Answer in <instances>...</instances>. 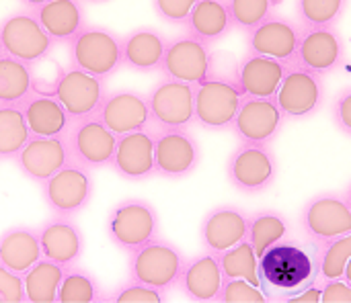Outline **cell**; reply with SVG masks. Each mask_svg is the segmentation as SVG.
I'll list each match as a JSON object with an SVG mask.
<instances>
[{"label":"cell","instance_id":"cell-1","mask_svg":"<svg viewBox=\"0 0 351 303\" xmlns=\"http://www.w3.org/2000/svg\"><path fill=\"white\" fill-rule=\"evenodd\" d=\"M187 261L189 259L177 244L156 236L142 248L130 252L128 271L132 279L148 283L167 293L179 287Z\"/></svg>","mask_w":351,"mask_h":303},{"label":"cell","instance_id":"cell-2","mask_svg":"<svg viewBox=\"0 0 351 303\" xmlns=\"http://www.w3.org/2000/svg\"><path fill=\"white\" fill-rule=\"evenodd\" d=\"M70 64L99 78L113 76L123 66V37L103 25H84L68 41Z\"/></svg>","mask_w":351,"mask_h":303},{"label":"cell","instance_id":"cell-3","mask_svg":"<svg viewBox=\"0 0 351 303\" xmlns=\"http://www.w3.org/2000/svg\"><path fill=\"white\" fill-rule=\"evenodd\" d=\"M160 232L156 207L146 199H123L107 215V236L123 252H134Z\"/></svg>","mask_w":351,"mask_h":303},{"label":"cell","instance_id":"cell-4","mask_svg":"<svg viewBox=\"0 0 351 303\" xmlns=\"http://www.w3.org/2000/svg\"><path fill=\"white\" fill-rule=\"evenodd\" d=\"M259 275L265 287L296 291L317 277V263L313 256L290 242H276L259 256Z\"/></svg>","mask_w":351,"mask_h":303},{"label":"cell","instance_id":"cell-5","mask_svg":"<svg viewBox=\"0 0 351 303\" xmlns=\"http://www.w3.org/2000/svg\"><path fill=\"white\" fill-rule=\"evenodd\" d=\"M278 158L271 146L241 142L226 160V176L243 195H261L278 179Z\"/></svg>","mask_w":351,"mask_h":303},{"label":"cell","instance_id":"cell-6","mask_svg":"<svg viewBox=\"0 0 351 303\" xmlns=\"http://www.w3.org/2000/svg\"><path fill=\"white\" fill-rule=\"evenodd\" d=\"M95 195L90 168L70 160L56 174L41 183V197L53 215L74 218L84 211Z\"/></svg>","mask_w":351,"mask_h":303},{"label":"cell","instance_id":"cell-7","mask_svg":"<svg viewBox=\"0 0 351 303\" xmlns=\"http://www.w3.org/2000/svg\"><path fill=\"white\" fill-rule=\"evenodd\" d=\"M56 47L51 35L43 29L31 8L14 10L0 23V51L31 66L45 60Z\"/></svg>","mask_w":351,"mask_h":303},{"label":"cell","instance_id":"cell-8","mask_svg":"<svg viewBox=\"0 0 351 303\" xmlns=\"http://www.w3.org/2000/svg\"><path fill=\"white\" fill-rule=\"evenodd\" d=\"M276 101L286 119H306L317 115L325 103L323 74L300 64H290L276 92Z\"/></svg>","mask_w":351,"mask_h":303},{"label":"cell","instance_id":"cell-9","mask_svg":"<svg viewBox=\"0 0 351 303\" xmlns=\"http://www.w3.org/2000/svg\"><path fill=\"white\" fill-rule=\"evenodd\" d=\"M146 96L158 129H181L195 121V84L165 76Z\"/></svg>","mask_w":351,"mask_h":303},{"label":"cell","instance_id":"cell-10","mask_svg":"<svg viewBox=\"0 0 351 303\" xmlns=\"http://www.w3.org/2000/svg\"><path fill=\"white\" fill-rule=\"evenodd\" d=\"M47 92L53 94L64 105L72 121H76V119L95 115L99 111L107 94V84H105V78H99L70 64V68L60 72V76L56 78V82L51 84Z\"/></svg>","mask_w":351,"mask_h":303},{"label":"cell","instance_id":"cell-11","mask_svg":"<svg viewBox=\"0 0 351 303\" xmlns=\"http://www.w3.org/2000/svg\"><path fill=\"white\" fill-rule=\"evenodd\" d=\"M154 164L156 176L187 179L202 164V146L187 127L158 129L154 133Z\"/></svg>","mask_w":351,"mask_h":303},{"label":"cell","instance_id":"cell-12","mask_svg":"<svg viewBox=\"0 0 351 303\" xmlns=\"http://www.w3.org/2000/svg\"><path fill=\"white\" fill-rule=\"evenodd\" d=\"M66 137L72 160L84 164L90 170L111 166L119 135H115L97 113L72 121Z\"/></svg>","mask_w":351,"mask_h":303},{"label":"cell","instance_id":"cell-13","mask_svg":"<svg viewBox=\"0 0 351 303\" xmlns=\"http://www.w3.org/2000/svg\"><path fill=\"white\" fill-rule=\"evenodd\" d=\"M300 226L313 242H325L351 232V207L343 193L325 191L311 197L300 213Z\"/></svg>","mask_w":351,"mask_h":303},{"label":"cell","instance_id":"cell-14","mask_svg":"<svg viewBox=\"0 0 351 303\" xmlns=\"http://www.w3.org/2000/svg\"><path fill=\"white\" fill-rule=\"evenodd\" d=\"M284 125L286 115L282 113L276 96L245 94L234 117L232 131L239 137V142L271 146V142L282 133Z\"/></svg>","mask_w":351,"mask_h":303},{"label":"cell","instance_id":"cell-15","mask_svg":"<svg viewBox=\"0 0 351 303\" xmlns=\"http://www.w3.org/2000/svg\"><path fill=\"white\" fill-rule=\"evenodd\" d=\"M243 90L237 84L202 80L195 84V121L199 127L210 131L232 129L239 113Z\"/></svg>","mask_w":351,"mask_h":303},{"label":"cell","instance_id":"cell-16","mask_svg":"<svg viewBox=\"0 0 351 303\" xmlns=\"http://www.w3.org/2000/svg\"><path fill=\"white\" fill-rule=\"evenodd\" d=\"M348 60V49L341 33L331 27H302L296 62L323 76L337 72Z\"/></svg>","mask_w":351,"mask_h":303},{"label":"cell","instance_id":"cell-17","mask_svg":"<svg viewBox=\"0 0 351 303\" xmlns=\"http://www.w3.org/2000/svg\"><path fill=\"white\" fill-rule=\"evenodd\" d=\"M72 160L66 135H31L23 150L14 156L16 168L35 183L47 181Z\"/></svg>","mask_w":351,"mask_h":303},{"label":"cell","instance_id":"cell-18","mask_svg":"<svg viewBox=\"0 0 351 303\" xmlns=\"http://www.w3.org/2000/svg\"><path fill=\"white\" fill-rule=\"evenodd\" d=\"M300 31L302 27H298L294 21L271 14L257 27L247 31V51L294 64L300 43Z\"/></svg>","mask_w":351,"mask_h":303},{"label":"cell","instance_id":"cell-19","mask_svg":"<svg viewBox=\"0 0 351 303\" xmlns=\"http://www.w3.org/2000/svg\"><path fill=\"white\" fill-rule=\"evenodd\" d=\"M249 236V213L239 205H218L212 207L199 224V240L204 250L222 254L224 250L237 246Z\"/></svg>","mask_w":351,"mask_h":303},{"label":"cell","instance_id":"cell-20","mask_svg":"<svg viewBox=\"0 0 351 303\" xmlns=\"http://www.w3.org/2000/svg\"><path fill=\"white\" fill-rule=\"evenodd\" d=\"M97 115L115 135L148 129V125L152 123L148 96L136 90L107 92Z\"/></svg>","mask_w":351,"mask_h":303},{"label":"cell","instance_id":"cell-21","mask_svg":"<svg viewBox=\"0 0 351 303\" xmlns=\"http://www.w3.org/2000/svg\"><path fill=\"white\" fill-rule=\"evenodd\" d=\"M111 168L125 181H148L156 176L154 164V133L148 129H138L119 135Z\"/></svg>","mask_w":351,"mask_h":303},{"label":"cell","instance_id":"cell-22","mask_svg":"<svg viewBox=\"0 0 351 303\" xmlns=\"http://www.w3.org/2000/svg\"><path fill=\"white\" fill-rule=\"evenodd\" d=\"M210 51V45L204 43L202 39L189 33L179 35L173 41H169L160 72L169 78L197 84L208 78Z\"/></svg>","mask_w":351,"mask_h":303},{"label":"cell","instance_id":"cell-23","mask_svg":"<svg viewBox=\"0 0 351 303\" xmlns=\"http://www.w3.org/2000/svg\"><path fill=\"white\" fill-rule=\"evenodd\" d=\"M37 234L43 256L62 267L78 265L84 254V234L74 224V218L51 215L37 228Z\"/></svg>","mask_w":351,"mask_h":303},{"label":"cell","instance_id":"cell-24","mask_svg":"<svg viewBox=\"0 0 351 303\" xmlns=\"http://www.w3.org/2000/svg\"><path fill=\"white\" fill-rule=\"evenodd\" d=\"M167 47L169 39L158 29L138 27L123 37V66L142 74L160 72Z\"/></svg>","mask_w":351,"mask_h":303},{"label":"cell","instance_id":"cell-25","mask_svg":"<svg viewBox=\"0 0 351 303\" xmlns=\"http://www.w3.org/2000/svg\"><path fill=\"white\" fill-rule=\"evenodd\" d=\"M224 281L218 254L204 250L202 254L187 261L179 287L193 302H218Z\"/></svg>","mask_w":351,"mask_h":303},{"label":"cell","instance_id":"cell-26","mask_svg":"<svg viewBox=\"0 0 351 303\" xmlns=\"http://www.w3.org/2000/svg\"><path fill=\"white\" fill-rule=\"evenodd\" d=\"M288 68L290 64L282 60L247 51L241 60L239 88L249 96H276Z\"/></svg>","mask_w":351,"mask_h":303},{"label":"cell","instance_id":"cell-27","mask_svg":"<svg viewBox=\"0 0 351 303\" xmlns=\"http://www.w3.org/2000/svg\"><path fill=\"white\" fill-rule=\"evenodd\" d=\"M21 107L31 135H66L72 125L64 105L49 92L33 90Z\"/></svg>","mask_w":351,"mask_h":303},{"label":"cell","instance_id":"cell-28","mask_svg":"<svg viewBox=\"0 0 351 303\" xmlns=\"http://www.w3.org/2000/svg\"><path fill=\"white\" fill-rule=\"evenodd\" d=\"M33 12L56 43H68L86 25L84 0H47Z\"/></svg>","mask_w":351,"mask_h":303},{"label":"cell","instance_id":"cell-29","mask_svg":"<svg viewBox=\"0 0 351 303\" xmlns=\"http://www.w3.org/2000/svg\"><path fill=\"white\" fill-rule=\"evenodd\" d=\"M41 256L37 228L12 226L0 234V263L10 271L25 275Z\"/></svg>","mask_w":351,"mask_h":303},{"label":"cell","instance_id":"cell-30","mask_svg":"<svg viewBox=\"0 0 351 303\" xmlns=\"http://www.w3.org/2000/svg\"><path fill=\"white\" fill-rule=\"evenodd\" d=\"M183 27L189 35L214 45L234 29V23L226 0H197Z\"/></svg>","mask_w":351,"mask_h":303},{"label":"cell","instance_id":"cell-31","mask_svg":"<svg viewBox=\"0 0 351 303\" xmlns=\"http://www.w3.org/2000/svg\"><path fill=\"white\" fill-rule=\"evenodd\" d=\"M33 90V66L0 51V105H23Z\"/></svg>","mask_w":351,"mask_h":303},{"label":"cell","instance_id":"cell-32","mask_svg":"<svg viewBox=\"0 0 351 303\" xmlns=\"http://www.w3.org/2000/svg\"><path fill=\"white\" fill-rule=\"evenodd\" d=\"M66 267L41 256L25 275V295L29 303H56Z\"/></svg>","mask_w":351,"mask_h":303},{"label":"cell","instance_id":"cell-33","mask_svg":"<svg viewBox=\"0 0 351 303\" xmlns=\"http://www.w3.org/2000/svg\"><path fill=\"white\" fill-rule=\"evenodd\" d=\"M290 232L288 218L276 209H261L249 215V236L257 256H261L269 246L284 240Z\"/></svg>","mask_w":351,"mask_h":303},{"label":"cell","instance_id":"cell-34","mask_svg":"<svg viewBox=\"0 0 351 303\" xmlns=\"http://www.w3.org/2000/svg\"><path fill=\"white\" fill-rule=\"evenodd\" d=\"M31 129L21 105H0V160H14V156L29 142Z\"/></svg>","mask_w":351,"mask_h":303},{"label":"cell","instance_id":"cell-35","mask_svg":"<svg viewBox=\"0 0 351 303\" xmlns=\"http://www.w3.org/2000/svg\"><path fill=\"white\" fill-rule=\"evenodd\" d=\"M107 298L103 295V287L97 281L93 273L86 269L72 265L66 267L60 291H58V302L60 303H95L105 302Z\"/></svg>","mask_w":351,"mask_h":303},{"label":"cell","instance_id":"cell-36","mask_svg":"<svg viewBox=\"0 0 351 303\" xmlns=\"http://www.w3.org/2000/svg\"><path fill=\"white\" fill-rule=\"evenodd\" d=\"M218 259H220V267L224 271V277L247 279L249 283L263 289L261 275H259V256H257V252L249 240H243L237 246L224 250L222 254H218Z\"/></svg>","mask_w":351,"mask_h":303},{"label":"cell","instance_id":"cell-37","mask_svg":"<svg viewBox=\"0 0 351 303\" xmlns=\"http://www.w3.org/2000/svg\"><path fill=\"white\" fill-rule=\"evenodd\" d=\"M317 244V273L321 281L339 279L351 259V232L346 236L315 242Z\"/></svg>","mask_w":351,"mask_h":303},{"label":"cell","instance_id":"cell-38","mask_svg":"<svg viewBox=\"0 0 351 303\" xmlns=\"http://www.w3.org/2000/svg\"><path fill=\"white\" fill-rule=\"evenodd\" d=\"M350 0H296V14L302 27H331L348 10Z\"/></svg>","mask_w":351,"mask_h":303},{"label":"cell","instance_id":"cell-39","mask_svg":"<svg viewBox=\"0 0 351 303\" xmlns=\"http://www.w3.org/2000/svg\"><path fill=\"white\" fill-rule=\"evenodd\" d=\"M226 4L234 23V29H241L247 33L274 14L278 0H226Z\"/></svg>","mask_w":351,"mask_h":303},{"label":"cell","instance_id":"cell-40","mask_svg":"<svg viewBox=\"0 0 351 303\" xmlns=\"http://www.w3.org/2000/svg\"><path fill=\"white\" fill-rule=\"evenodd\" d=\"M267 300L269 298L261 287L239 277H224L222 289L218 295V302L222 303H263Z\"/></svg>","mask_w":351,"mask_h":303},{"label":"cell","instance_id":"cell-41","mask_svg":"<svg viewBox=\"0 0 351 303\" xmlns=\"http://www.w3.org/2000/svg\"><path fill=\"white\" fill-rule=\"evenodd\" d=\"M107 302H117V303H160L165 302V291L142 283L138 279H128L123 285H119L113 295L107 298Z\"/></svg>","mask_w":351,"mask_h":303},{"label":"cell","instance_id":"cell-42","mask_svg":"<svg viewBox=\"0 0 351 303\" xmlns=\"http://www.w3.org/2000/svg\"><path fill=\"white\" fill-rule=\"evenodd\" d=\"M239 72H241V60L224 49L210 51L208 62V78L206 80H218L239 86Z\"/></svg>","mask_w":351,"mask_h":303},{"label":"cell","instance_id":"cell-43","mask_svg":"<svg viewBox=\"0 0 351 303\" xmlns=\"http://www.w3.org/2000/svg\"><path fill=\"white\" fill-rule=\"evenodd\" d=\"M25 295V279L21 273L10 271L0 263V303H23Z\"/></svg>","mask_w":351,"mask_h":303},{"label":"cell","instance_id":"cell-44","mask_svg":"<svg viewBox=\"0 0 351 303\" xmlns=\"http://www.w3.org/2000/svg\"><path fill=\"white\" fill-rule=\"evenodd\" d=\"M197 0H152L156 14L171 25H185Z\"/></svg>","mask_w":351,"mask_h":303},{"label":"cell","instance_id":"cell-45","mask_svg":"<svg viewBox=\"0 0 351 303\" xmlns=\"http://www.w3.org/2000/svg\"><path fill=\"white\" fill-rule=\"evenodd\" d=\"M331 115H333L337 129L351 137V84L337 92L333 107H331Z\"/></svg>","mask_w":351,"mask_h":303},{"label":"cell","instance_id":"cell-46","mask_svg":"<svg viewBox=\"0 0 351 303\" xmlns=\"http://www.w3.org/2000/svg\"><path fill=\"white\" fill-rule=\"evenodd\" d=\"M321 303H351V283L348 279H327L323 281Z\"/></svg>","mask_w":351,"mask_h":303},{"label":"cell","instance_id":"cell-47","mask_svg":"<svg viewBox=\"0 0 351 303\" xmlns=\"http://www.w3.org/2000/svg\"><path fill=\"white\" fill-rule=\"evenodd\" d=\"M321 295H323V281L319 283L317 277H315L313 281L306 283V287L300 293H290V295H284L282 300L294 303H321Z\"/></svg>","mask_w":351,"mask_h":303},{"label":"cell","instance_id":"cell-48","mask_svg":"<svg viewBox=\"0 0 351 303\" xmlns=\"http://www.w3.org/2000/svg\"><path fill=\"white\" fill-rule=\"evenodd\" d=\"M19 2H21V4L25 6V8H31V10H33V8L41 6L43 2H47V0H19Z\"/></svg>","mask_w":351,"mask_h":303},{"label":"cell","instance_id":"cell-49","mask_svg":"<svg viewBox=\"0 0 351 303\" xmlns=\"http://www.w3.org/2000/svg\"><path fill=\"white\" fill-rule=\"evenodd\" d=\"M343 197H346L348 205H350V207H351V181H350V185L346 187V191H343Z\"/></svg>","mask_w":351,"mask_h":303},{"label":"cell","instance_id":"cell-50","mask_svg":"<svg viewBox=\"0 0 351 303\" xmlns=\"http://www.w3.org/2000/svg\"><path fill=\"white\" fill-rule=\"evenodd\" d=\"M343 279H348V281H350V283H351V259H350V263H348V267H346Z\"/></svg>","mask_w":351,"mask_h":303},{"label":"cell","instance_id":"cell-51","mask_svg":"<svg viewBox=\"0 0 351 303\" xmlns=\"http://www.w3.org/2000/svg\"><path fill=\"white\" fill-rule=\"evenodd\" d=\"M84 2H90V4H103V2H109V0H84Z\"/></svg>","mask_w":351,"mask_h":303}]
</instances>
